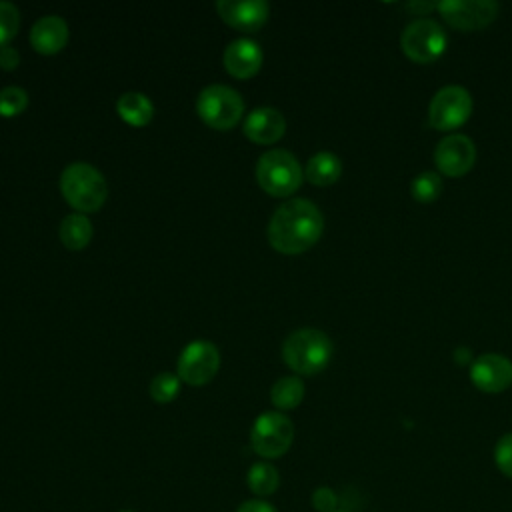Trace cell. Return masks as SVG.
<instances>
[{
    "label": "cell",
    "mask_w": 512,
    "mask_h": 512,
    "mask_svg": "<svg viewBox=\"0 0 512 512\" xmlns=\"http://www.w3.org/2000/svg\"><path fill=\"white\" fill-rule=\"evenodd\" d=\"M324 230V216L306 198H292L276 208L268 224V242L282 254H300L312 248Z\"/></svg>",
    "instance_id": "cell-1"
},
{
    "label": "cell",
    "mask_w": 512,
    "mask_h": 512,
    "mask_svg": "<svg viewBox=\"0 0 512 512\" xmlns=\"http://www.w3.org/2000/svg\"><path fill=\"white\" fill-rule=\"evenodd\" d=\"M332 352V340L316 328L294 330L282 344V358L288 368L304 376L322 372L328 366Z\"/></svg>",
    "instance_id": "cell-2"
},
{
    "label": "cell",
    "mask_w": 512,
    "mask_h": 512,
    "mask_svg": "<svg viewBox=\"0 0 512 512\" xmlns=\"http://www.w3.org/2000/svg\"><path fill=\"white\" fill-rule=\"evenodd\" d=\"M60 192L82 214L96 212L104 204L108 186L98 168L88 162H72L60 174Z\"/></svg>",
    "instance_id": "cell-3"
},
{
    "label": "cell",
    "mask_w": 512,
    "mask_h": 512,
    "mask_svg": "<svg viewBox=\"0 0 512 512\" xmlns=\"http://www.w3.org/2000/svg\"><path fill=\"white\" fill-rule=\"evenodd\" d=\"M256 178L270 196H290L304 180V172L296 156L282 148H272L258 158Z\"/></svg>",
    "instance_id": "cell-4"
},
{
    "label": "cell",
    "mask_w": 512,
    "mask_h": 512,
    "mask_svg": "<svg viewBox=\"0 0 512 512\" xmlns=\"http://www.w3.org/2000/svg\"><path fill=\"white\" fill-rule=\"evenodd\" d=\"M198 116L216 130H230L244 112V100L238 90L226 84H210L196 98Z\"/></svg>",
    "instance_id": "cell-5"
},
{
    "label": "cell",
    "mask_w": 512,
    "mask_h": 512,
    "mask_svg": "<svg viewBox=\"0 0 512 512\" xmlns=\"http://www.w3.org/2000/svg\"><path fill=\"white\" fill-rule=\"evenodd\" d=\"M400 46H402V52L412 62L430 64L444 54L448 46V36L436 20L420 18L410 22L404 28L400 36Z\"/></svg>",
    "instance_id": "cell-6"
},
{
    "label": "cell",
    "mask_w": 512,
    "mask_h": 512,
    "mask_svg": "<svg viewBox=\"0 0 512 512\" xmlns=\"http://www.w3.org/2000/svg\"><path fill=\"white\" fill-rule=\"evenodd\" d=\"M294 440V424L282 412H262L250 430V446L262 458H280Z\"/></svg>",
    "instance_id": "cell-7"
},
{
    "label": "cell",
    "mask_w": 512,
    "mask_h": 512,
    "mask_svg": "<svg viewBox=\"0 0 512 512\" xmlns=\"http://www.w3.org/2000/svg\"><path fill=\"white\" fill-rule=\"evenodd\" d=\"M472 114L470 92L462 86L440 88L428 106V122L440 132L460 128Z\"/></svg>",
    "instance_id": "cell-8"
},
{
    "label": "cell",
    "mask_w": 512,
    "mask_h": 512,
    "mask_svg": "<svg viewBox=\"0 0 512 512\" xmlns=\"http://www.w3.org/2000/svg\"><path fill=\"white\" fill-rule=\"evenodd\" d=\"M220 366V352L208 340H194L178 356V378L190 386L208 384Z\"/></svg>",
    "instance_id": "cell-9"
},
{
    "label": "cell",
    "mask_w": 512,
    "mask_h": 512,
    "mask_svg": "<svg viewBox=\"0 0 512 512\" xmlns=\"http://www.w3.org/2000/svg\"><path fill=\"white\" fill-rule=\"evenodd\" d=\"M436 8L448 26L462 32L482 30L498 16V4L492 0H444Z\"/></svg>",
    "instance_id": "cell-10"
},
{
    "label": "cell",
    "mask_w": 512,
    "mask_h": 512,
    "mask_svg": "<svg viewBox=\"0 0 512 512\" xmlns=\"http://www.w3.org/2000/svg\"><path fill=\"white\" fill-rule=\"evenodd\" d=\"M476 146L464 134H450L442 138L434 150L438 170L448 178H460L474 166Z\"/></svg>",
    "instance_id": "cell-11"
},
{
    "label": "cell",
    "mask_w": 512,
    "mask_h": 512,
    "mask_svg": "<svg viewBox=\"0 0 512 512\" xmlns=\"http://www.w3.org/2000/svg\"><path fill=\"white\" fill-rule=\"evenodd\" d=\"M470 380L482 392H502L512 384V362L500 354H482L470 366Z\"/></svg>",
    "instance_id": "cell-12"
},
{
    "label": "cell",
    "mask_w": 512,
    "mask_h": 512,
    "mask_svg": "<svg viewBox=\"0 0 512 512\" xmlns=\"http://www.w3.org/2000/svg\"><path fill=\"white\" fill-rule=\"evenodd\" d=\"M216 10L226 24L242 32H256L268 20L270 14V6L266 0H218Z\"/></svg>",
    "instance_id": "cell-13"
},
{
    "label": "cell",
    "mask_w": 512,
    "mask_h": 512,
    "mask_svg": "<svg viewBox=\"0 0 512 512\" xmlns=\"http://www.w3.org/2000/svg\"><path fill=\"white\" fill-rule=\"evenodd\" d=\"M262 48L252 38H236L224 50V66L234 78H250L262 66Z\"/></svg>",
    "instance_id": "cell-14"
},
{
    "label": "cell",
    "mask_w": 512,
    "mask_h": 512,
    "mask_svg": "<svg viewBox=\"0 0 512 512\" xmlns=\"http://www.w3.org/2000/svg\"><path fill=\"white\" fill-rule=\"evenodd\" d=\"M286 132V120L272 106L254 108L244 120V134L256 144H274Z\"/></svg>",
    "instance_id": "cell-15"
},
{
    "label": "cell",
    "mask_w": 512,
    "mask_h": 512,
    "mask_svg": "<svg viewBox=\"0 0 512 512\" xmlns=\"http://www.w3.org/2000/svg\"><path fill=\"white\" fill-rule=\"evenodd\" d=\"M68 42V24L62 16L48 14L34 22L30 30V44L40 54H56Z\"/></svg>",
    "instance_id": "cell-16"
},
{
    "label": "cell",
    "mask_w": 512,
    "mask_h": 512,
    "mask_svg": "<svg viewBox=\"0 0 512 512\" xmlns=\"http://www.w3.org/2000/svg\"><path fill=\"white\" fill-rule=\"evenodd\" d=\"M116 110L120 118L132 126H146L154 116V104L142 92H126L118 98Z\"/></svg>",
    "instance_id": "cell-17"
},
{
    "label": "cell",
    "mask_w": 512,
    "mask_h": 512,
    "mask_svg": "<svg viewBox=\"0 0 512 512\" xmlns=\"http://www.w3.org/2000/svg\"><path fill=\"white\" fill-rule=\"evenodd\" d=\"M340 174H342V162L332 152L314 154L304 168L306 180L316 186H330L340 178Z\"/></svg>",
    "instance_id": "cell-18"
},
{
    "label": "cell",
    "mask_w": 512,
    "mask_h": 512,
    "mask_svg": "<svg viewBox=\"0 0 512 512\" xmlns=\"http://www.w3.org/2000/svg\"><path fill=\"white\" fill-rule=\"evenodd\" d=\"M62 244L70 250H82L92 240V222L84 214H68L58 228Z\"/></svg>",
    "instance_id": "cell-19"
},
{
    "label": "cell",
    "mask_w": 512,
    "mask_h": 512,
    "mask_svg": "<svg viewBox=\"0 0 512 512\" xmlns=\"http://www.w3.org/2000/svg\"><path fill=\"white\" fill-rule=\"evenodd\" d=\"M304 398V382L298 376H284L274 382L270 400L278 410H292Z\"/></svg>",
    "instance_id": "cell-20"
},
{
    "label": "cell",
    "mask_w": 512,
    "mask_h": 512,
    "mask_svg": "<svg viewBox=\"0 0 512 512\" xmlns=\"http://www.w3.org/2000/svg\"><path fill=\"white\" fill-rule=\"evenodd\" d=\"M246 482L256 496H270L280 484V474L268 462H254L246 474Z\"/></svg>",
    "instance_id": "cell-21"
},
{
    "label": "cell",
    "mask_w": 512,
    "mask_h": 512,
    "mask_svg": "<svg viewBox=\"0 0 512 512\" xmlns=\"http://www.w3.org/2000/svg\"><path fill=\"white\" fill-rule=\"evenodd\" d=\"M442 192V178L436 172H422L410 184V194L414 200L428 204L434 202Z\"/></svg>",
    "instance_id": "cell-22"
},
{
    "label": "cell",
    "mask_w": 512,
    "mask_h": 512,
    "mask_svg": "<svg viewBox=\"0 0 512 512\" xmlns=\"http://www.w3.org/2000/svg\"><path fill=\"white\" fill-rule=\"evenodd\" d=\"M180 378L172 372H160L150 382V396L158 404H168L178 396Z\"/></svg>",
    "instance_id": "cell-23"
},
{
    "label": "cell",
    "mask_w": 512,
    "mask_h": 512,
    "mask_svg": "<svg viewBox=\"0 0 512 512\" xmlns=\"http://www.w3.org/2000/svg\"><path fill=\"white\" fill-rule=\"evenodd\" d=\"M28 106V92L20 86H6L0 90V114L16 116Z\"/></svg>",
    "instance_id": "cell-24"
},
{
    "label": "cell",
    "mask_w": 512,
    "mask_h": 512,
    "mask_svg": "<svg viewBox=\"0 0 512 512\" xmlns=\"http://www.w3.org/2000/svg\"><path fill=\"white\" fill-rule=\"evenodd\" d=\"M18 26H20L18 8L8 0H0V46H6L16 36Z\"/></svg>",
    "instance_id": "cell-25"
},
{
    "label": "cell",
    "mask_w": 512,
    "mask_h": 512,
    "mask_svg": "<svg viewBox=\"0 0 512 512\" xmlns=\"http://www.w3.org/2000/svg\"><path fill=\"white\" fill-rule=\"evenodd\" d=\"M494 462L498 466V470L512 478V432L504 434L496 446H494Z\"/></svg>",
    "instance_id": "cell-26"
},
{
    "label": "cell",
    "mask_w": 512,
    "mask_h": 512,
    "mask_svg": "<svg viewBox=\"0 0 512 512\" xmlns=\"http://www.w3.org/2000/svg\"><path fill=\"white\" fill-rule=\"evenodd\" d=\"M312 506L318 512H336L338 506V496L332 488L328 486H320L312 492Z\"/></svg>",
    "instance_id": "cell-27"
},
{
    "label": "cell",
    "mask_w": 512,
    "mask_h": 512,
    "mask_svg": "<svg viewBox=\"0 0 512 512\" xmlns=\"http://www.w3.org/2000/svg\"><path fill=\"white\" fill-rule=\"evenodd\" d=\"M20 62V54L16 48H12L10 44L0 46V68L2 70H14Z\"/></svg>",
    "instance_id": "cell-28"
},
{
    "label": "cell",
    "mask_w": 512,
    "mask_h": 512,
    "mask_svg": "<svg viewBox=\"0 0 512 512\" xmlns=\"http://www.w3.org/2000/svg\"><path fill=\"white\" fill-rule=\"evenodd\" d=\"M236 512H276V508L266 500H246L236 508Z\"/></svg>",
    "instance_id": "cell-29"
},
{
    "label": "cell",
    "mask_w": 512,
    "mask_h": 512,
    "mask_svg": "<svg viewBox=\"0 0 512 512\" xmlns=\"http://www.w3.org/2000/svg\"><path fill=\"white\" fill-rule=\"evenodd\" d=\"M120 512H134V510H120Z\"/></svg>",
    "instance_id": "cell-30"
},
{
    "label": "cell",
    "mask_w": 512,
    "mask_h": 512,
    "mask_svg": "<svg viewBox=\"0 0 512 512\" xmlns=\"http://www.w3.org/2000/svg\"><path fill=\"white\" fill-rule=\"evenodd\" d=\"M336 512H346V510H336Z\"/></svg>",
    "instance_id": "cell-31"
}]
</instances>
